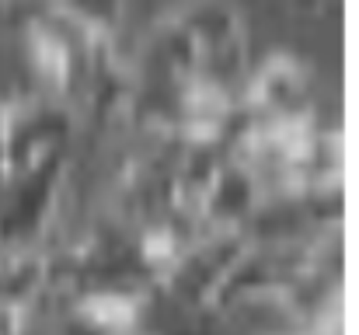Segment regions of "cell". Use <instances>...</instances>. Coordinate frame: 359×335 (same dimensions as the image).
Listing matches in <instances>:
<instances>
[{
    "label": "cell",
    "mask_w": 359,
    "mask_h": 335,
    "mask_svg": "<svg viewBox=\"0 0 359 335\" xmlns=\"http://www.w3.org/2000/svg\"><path fill=\"white\" fill-rule=\"evenodd\" d=\"M175 18L185 25L196 56H199V81L217 84L231 95L244 91V67H248V42L244 21L231 0H185Z\"/></svg>",
    "instance_id": "7a4b0ae2"
},
{
    "label": "cell",
    "mask_w": 359,
    "mask_h": 335,
    "mask_svg": "<svg viewBox=\"0 0 359 335\" xmlns=\"http://www.w3.org/2000/svg\"><path fill=\"white\" fill-rule=\"evenodd\" d=\"M7 178H11V168H7V147H4V129H0V192H4Z\"/></svg>",
    "instance_id": "8fae6325"
},
{
    "label": "cell",
    "mask_w": 359,
    "mask_h": 335,
    "mask_svg": "<svg viewBox=\"0 0 359 335\" xmlns=\"http://www.w3.org/2000/svg\"><path fill=\"white\" fill-rule=\"evenodd\" d=\"M56 335H105V332H98L91 322H84L77 311H70V308H67V311H63V322H60V332Z\"/></svg>",
    "instance_id": "30bf717a"
},
{
    "label": "cell",
    "mask_w": 359,
    "mask_h": 335,
    "mask_svg": "<svg viewBox=\"0 0 359 335\" xmlns=\"http://www.w3.org/2000/svg\"><path fill=\"white\" fill-rule=\"evenodd\" d=\"M126 335H171V332H168V329H157V325H154V322L147 318L143 325H136V329H129V332H126Z\"/></svg>",
    "instance_id": "7c38bea8"
},
{
    "label": "cell",
    "mask_w": 359,
    "mask_h": 335,
    "mask_svg": "<svg viewBox=\"0 0 359 335\" xmlns=\"http://www.w3.org/2000/svg\"><path fill=\"white\" fill-rule=\"evenodd\" d=\"M241 109L251 122H290L314 115V81L300 60L276 53L251 81H244Z\"/></svg>",
    "instance_id": "8992f818"
},
{
    "label": "cell",
    "mask_w": 359,
    "mask_h": 335,
    "mask_svg": "<svg viewBox=\"0 0 359 335\" xmlns=\"http://www.w3.org/2000/svg\"><path fill=\"white\" fill-rule=\"evenodd\" d=\"M262 199H265V189L258 175L231 154L196 196L192 217L203 230H241L244 234V223L262 206Z\"/></svg>",
    "instance_id": "52a82bcc"
},
{
    "label": "cell",
    "mask_w": 359,
    "mask_h": 335,
    "mask_svg": "<svg viewBox=\"0 0 359 335\" xmlns=\"http://www.w3.org/2000/svg\"><path fill=\"white\" fill-rule=\"evenodd\" d=\"M70 150H53L32 168L7 178L0 192V248L35 244L53 217L63 182H67Z\"/></svg>",
    "instance_id": "3957f363"
},
{
    "label": "cell",
    "mask_w": 359,
    "mask_h": 335,
    "mask_svg": "<svg viewBox=\"0 0 359 335\" xmlns=\"http://www.w3.org/2000/svg\"><path fill=\"white\" fill-rule=\"evenodd\" d=\"M244 244L248 237L241 230H203L185 248V255L168 269V276L154 287V294L178 311L206 315L217 287L224 283L227 269L244 251Z\"/></svg>",
    "instance_id": "277c9868"
},
{
    "label": "cell",
    "mask_w": 359,
    "mask_h": 335,
    "mask_svg": "<svg viewBox=\"0 0 359 335\" xmlns=\"http://www.w3.org/2000/svg\"><path fill=\"white\" fill-rule=\"evenodd\" d=\"M74 122H77V115L49 95L14 98V102L0 105V129H4L11 175L32 168L39 157H46L53 150H70Z\"/></svg>",
    "instance_id": "5b68a950"
},
{
    "label": "cell",
    "mask_w": 359,
    "mask_h": 335,
    "mask_svg": "<svg viewBox=\"0 0 359 335\" xmlns=\"http://www.w3.org/2000/svg\"><path fill=\"white\" fill-rule=\"evenodd\" d=\"M49 290H53V258L39 244L0 251V308L32 318V311Z\"/></svg>",
    "instance_id": "ba28073f"
},
{
    "label": "cell",
    "mask_w": 359,
    "mask_h": 335,
    "mask_svg": "<svg viewBox=\"0 0 359 335\" xmlns=\"http://www.w3.org/2000/svg\"><path fill=\"white\" fill-rule=\"evenodd\" d=\"M290 4H293L297 11H304V14H314V11H321L328 0H290Z\"/></svg>",
    "instance_id": "4fadbf2b"
},
{
    "label": "cell",
    "mask_w": 359,
    "mask_h": 335,
    "mask_svg": "<svg viewBox=\"0 0 359 335\" xmlns=\"http://www.w3.org/2000/svg\"><path fill=\"white\" fill-rule=\"evenodd\" d=\"M0 251H4V248H0Z\"/></svg>",
    "instance_id": "5bb4252c"
},
{
    "label": "cell",
    "mask_w": 359,
    "mask_h": 335,
    "mask_svg": "<svg viewBox=\"0 0 359 335\" xmlns=\"http://www.w3.org/2000/svg\"><path fill=\"white\" fill-rule=\"evenodd\" d=\"M49 4H53V0H49Z\"/></svg>",
    "instance_id": "9a60e30c"
},
{
    "label": "cell",
    "mask_w": 359,
    "mask_h": 335,
    "mask_svg": "<svg viewBox=\"0 0 359 335\" xmlns=\"http://www.w3.org/2000/svg\"><path fill=\"white\" fill-rule=\"evenodd\" d=\"M21 35L28 46L32 70H35L39 84L46 88V95L63 102L74 115H81V105L88 98V84L95 77L98 56L109 39L84 32L56 4H49Z\"/></svg>",
    "instance_id": "6da1fadb"
},
{
    "label": "cell",
    "mask_w": 359,
    "mask_h": 335,
    "mask_svg": "<svg viewBox=\"0 0 359 335\" xmlns=\"http://www.w3.org/2000/svg\"><path fill=\"white\" fill-rule=\"evenodd\" d=\"M53 4L98 39H116L126 18V0H53Z\"/></svg>",
    "instance_id": "9c48e42d"
}]
</instances>
